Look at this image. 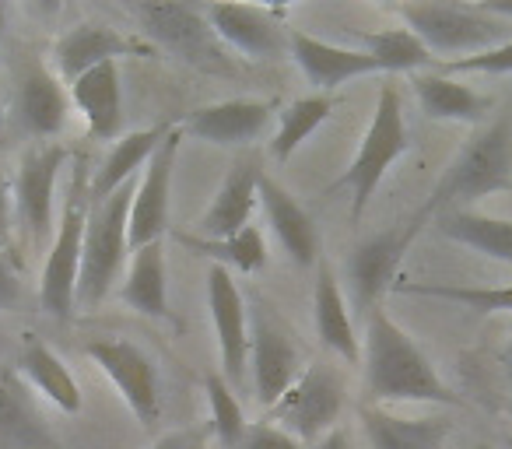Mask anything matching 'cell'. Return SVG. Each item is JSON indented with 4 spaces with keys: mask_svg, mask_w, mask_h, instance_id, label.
Here are the masks:
<instances>
[{
    "mask_svg": "<svg viewBox=\"0 0 512 449\" xmlns=\"http://www.w3.org/2000/svg\"><path fill=\"white\" fill-rule=\"evenodd\" d=\"M365 386L386 404H446L456 407L460 397L442 383L432 358L414 344V337L393 320L386 309H372L365 323Z\"/></svg>",
    "mask_w": 512,
    "mask_h": 449,
    "instance_id": "6da1fadb",
    "label": "cell"
},
{
    "mask_svg": "<svg viewBox=\"0 0 512 449\" xmlns=\"http://www.w3.org/2000/svg\"><path fill=\"white\" fill-rule=\"evenodd\" d=\"M505 190H512V113L491 120L456 151L418 214L428 221L432 214L463 211V204Z\"/></svg>",
    "mask_w": 512,
    "mask_h": 449,
    "instance_id": "7a4b0ae2",
    "label": "cell"
},
{
    "mask_svg": "<svg viewBox=\"0 0 512 449\" xmlns=\"http://www.w3.org/2000/svg\"><path fill=\"white\" fill-rule=\"evenodd\" d=\"M92 214V172L85 162L71 165L64 214H60L57 236L46 250L43 278H39V306L43 313L67 320L78 309V278H81V253H85V229Z\"/></svg>",
    "mask_w": 512,
    "mask_h": 449,
    "instance_id": "3957f363",
    "label": "cell"
},
{
    "mask_svg": "<svg viewBox=\"0 0 512 449\" xmlns=\"http://www.w3.org/2000/svg\"><path fill=\"white\" fill-rule=\"evenodd\" d=\"M137 179L116 190L106 200H92L85 229V253H81L78 309L92 313L109 299V288L120 281L123 260L130 253V204H134Z\"/></svg>",
    "mask_w": 512,
    "mask_h": 449,
    "instance_id": "277c9868",
    "label": "cell"
},
{
    "mask_svg": "<svg viewBox=\"0 0 512 449\" xmlns=\"http://www.w3.org/2000/svg\"><path fill=\"white\" fill-rule=\"evenodd\" d=\"M397 15L404 25L428 46L435 64L439 57L460 60L474 53L495 50L509 39V25L484 15L481 4H439V0H418V4H400Z\"/></svg>",
    "mask_w": 512,
    "mask_h": 449,
    "instance_id": "5b68a950",
    "label": "cell"
},
{
    "mask_svg": "<svg viewBox=\"0 0 512 449\" xmlns=\"http://www.w3.org/2000/svg\"><path fill=\"white\" fill-rule=\"evenodd\" d=\"M411 148V134H407V120H404V102H400V92L393 85L379 88L376 99V113H372V123L365 130L362 144H358L355 158L344 169V176L337 179L330 190H348L351 193V221H362L369 200L376 197L379 183L386 179L390 165L397 162L400 155H407Z\"/></svg>",
    "mask_w": 512,
    "mask_h": 449,
    "instance_id": "8992f818",
    "label": "cell"
},
{
    "mask_svg": "<svg viewBox=\"0 0 512 449\" xmlns=\"http://www.w3.org/2000/svg\"><path fill=\"white\" fill-rule=\"evenodd\" d=\"M130 15L144 25L151 39L183 64L204 67V71H228L221 43L207 22L204 8L197 4H176V0H137Z\"/></svg>",
    "mask_w": 512,
    "mask_h": 449,
    "instance_id": "52a82bcc",
    "label": "cell"
},
{
    "mask_svg": "<svg viewBox=\"0 0 512 449\" xmlns=\"http://www.w3.org/2000/svg\"><path fill=\"white\" fill-rule=\"evenodd\" d=\"M344 397H348V386H344L341 372L323 362H313L302 369V376L292 383V390L271 407V418L267 421L292 432L299 442H316L334 432L337 418L344 411Z\"/></svg>",
    "mask_w": 512,
    "mask_h": 449,
    "instance_id": "ba28073f",
    "label": "cell"
},
{
    "mask_svg": "<svg viewBox=\"0 0 512 449\" xmlns=\"http://www.w3.org/2000/svg\"><path fill=\"white\" fill-rule=\"evenodd\" d=\"M249 369H253V393L264 407L278 404L306 369L288 327L256 299L249 302Z\"/></svg>",
    "mask_w": 512,
    "mask_h": 449,
    "instance_id": "9c48e42d",
    "label": "cell"
},
{
    "mask_svg": "<svg viewBox=\"0 0 512 449\" xmlns=\"http://www.w3.org/2000/svg\"><path fill=\"white\" fill-rule=\"evenodd\" d=\"M67 162V148L57 141L29 148L18 162L15 183V218L22 221V229L29 232L36 250H50L53 243V190H57V176Z\"/></svg>",
    "mask_w": 512,
    "mask_h": 449,
    "instance_id": "30bf717a",
    "label": "cell"
},
{
    "mask_svg": "<svg viewBox=\"0 0 512 449\" xmlns=\"http://www.w3.org/2000/svg\"><path fill=\"white\" fill-rule=\"evenodd\" d=\"M85 355L116 386V393L134 411V418L144 428L155 425L158 414H162V400H158V372L151 358L123 337H95V341H88Z\"/></svg>",
    "mask_w": 512,
    "mask_h": 449,
    "instance_id": "8fae6325",
    "label": "cell"
},
{
    "mask_svg": "<svg viewBox=\"0 0 512 449\" xmlns=\"http://www.w3.org/2000/svg\"><path fill=\"white\" fill-rule=\"evenodd\" d=\"M425 218L414 214L407 225L390 232H379V236L365 239L362 246H355V253L348 257V285H351V302L358 309H379V299L386 295V288L397 281V271L404 264L407 250L418 239Z\"/></svg>",
    "mask_w": 512,
    "mask_h": 449,
    "instance_id": "7c38bea8",
    "label": "cell"
},
{
    "mask_svg": "<svg viewBox=\"0 0 512 449\" xmlns=\"http://www.w3.org/2000/svg\"><path fill=\"white\" fill-rule=\"evenodd\" d=\"M207 309H211L214 337H218L221 376L232 386H246L249 365V306L242 299L239 285L221 264L207 271Z\"/></svg>",
    "mask_w": 512,
    "mask_h": 449,
    "instance_id": "4fadbf2b",
    "label": "cell"
},
{
    "mask_svg": "<svg viewBox=\"0 0 512 449\" xmlns=\"http://www.w3.org/2000/svg\"><path fill=\"white\" fill-rule=\"evenodd\" d=\"M179 141H183V127H172L144 169V179L134 193V204H130V250L162 243L165 229H169L172 172H176Z\"/></svg>",
    "mask_w": 512,
    "mask_h": 449,
    "instance_id": "5bb4252c",
    "label": "cell"
},
{
    "mask_svg": "<svg viewBox=\"0 0 512 449\" xmlns=\"http://www.w3.org/2000/svg\"><path fill=\"white\" fill-rule=\"evenodd\" d=\"M278 102H256V99H228L204 106L186 116L179 127L183 134H193L197 141L218 144V148H242L267 134Z\"/></svg>",
    "mask_w": 512,
    "mask_h": 449,
    "instance_id": "9a60e30c",
    "label": "cell"
},
{
    "mask_svg": "<svg viewBox=\"0 0 512 449\" xmlns=\"http://www.w3.org/2000/svg\"><path fill=\"white\" fill-rule=\"evenodd\" d=\"M155 57V46L141 43V39H130L123 32L109 29V25H74L67 29L64 36L57 39V50H53V60H57V71L67 85L88 74L92 67L109 64V60H120V57Z\"/></svg>",
    "mask_w": 512,
    "mask_h": 449,
    "instance_id": "2e32d148",
    "label": "cell"
},
{
    "mask_svg": "<svg viewBox=\"0 0 512 449\" xmlns=\"http://www.w3.org/2000/svg\"><path fill=\"white\" fill-rule=\"evenodd\" d=\"M207 22H211L218 43L232 46L242 57L267 60L288 46L285 32H281L278 11L271 8H253V4H207L204 8Z\"/></svg>",
    "mask_w": 512,
    "mask_h": 449,
    "instance_id": "e0dca14e",
    "label": "cell"
},
{
    "mask_svg": "<svg viewBox=\"0 0 512 449\" xmlns=\"http://www.w3.org/2000/svg\"><path fill=\"white\" fill-rule=\"evenodd\" d=\"M288 50H292L295 64L306 74L309 85L320 88V95H330L334 88L365 78V74H383L369 53L351 50V46H334L327 39H316L299 29L288 32Z\"/></svg>",
    "mask_w": 512,
    "mask_h": 449,
    "instance_id": "ac0fdd59",
    "label": "cell"
},
{
    "mask_svg": "<svg viewBox=\"0 0 512 449\" xmlns=\"http://www.w3.org/2000/svg\"><path fill=\"white\" fill-rule=\"evenodd\" d=\"M260 162L256 158H239L232 165V172L225 176V183L218 186L214 200L207 204L204 218H200V232H204L211 243L221 239H232L235 232L249 229V218H253L256 204H260Z\"/></svg>",
    "mask_w": 512,
    "mask_h": 449,
    "instance_id": "d6986e66",
    "label": "cell"
},
{
    "mask_svg": "<svg viewBox=\"0 0 512 449\" xmlns=\"http://www.w3.org/2000/svg\"><path fill=\"white\" fill-rule=\"evenodd\" d=\"M71 102L81 109L88 123V134L95 141H120L123 134V88H120V64L92 67L71 85Z\"/></svg>",
    "mask_w": 512,
    "mask_h": 449,
    "instance_id": "ffe728a7",
    "label": "cell"
},
{
    "mask_svg": "<svg viewBox=\"0 0 512 449\" xmlns=\"http://www.w3.org/2000/svg\"><path fill=\"white\" fill-rule=\"evenodd\" d=\"M260 204H264L267 225L278 236V243L285 246V253L299 267H313L320 260V236L316 225L309 218V211L274 179H260Z\"/></svg>",
    "mask_w": 512,
    "mask_h": 449,
    "instance_id": "44dd1931",
    "label": "cell"
},
{
    "mask_svg": "<svg viewBox=\"0 0 512 449\" xmlns=\"http://www.w3.org/2000/svg\"><path fill=\"white\" fill-rule=\"evenodd\" d=\"M15 113L22 130H29L32 137H57L71 113V95L64 92L57 74L36 64L18 85Z\"/></svg>",
    "mask_w": 512,
    "mask_h": 449,
    "instance_id": "7402d4cb",
    "label": "cell"
},
{
    "mask_svg": "<svg viewBox=\"0 0 512 449\" xmlns=\"http://www.w3.org/2000/svg\"><path fill=\"white\" fill-rule=\"evenodd\" d=\"M313 316H316V334H320L323 348L334 351L337 358L358 365L362 362V341L355 334V323L348 313V299H344L341 285H337L334 271L327 264H320L313 288Z\"/></svg>",
    "mask_w": 512,
    "mask_h": 449,
    "instance_id": "603a6c76",
    "label": "cell"
},
{
    "mask_svg": "<svg viewBox=\"0 0 512 449\" xmlns=\"http://www.w3.org/2000/svg\"><path fill=\"white\" fill-rule=\"evenodd\" d=\"M15 369H18V376H22L25 383L39 393V397L50 400L57 411L81 414V386H78V379L71 376V369L64 365V358H60L50 344H43L39 337L29 334V341H25L22 358H18Z\"/></svg>",
    "mask_w": 512,
    "mask_h": 449,
    "instance_id": "cb8c5ba5",
    "label": "cell"
},
{
    "mask_svg": "<svg viewBox=\"0 0 512 449\" xmlns=\"http://www.w3.org/2000/svg\"><path fill=\"white\" fill-rule=\"evenodd\" d=\"M414 95L428 120L446 123H481L484 113L491 109V99L474 92L463 81L449 74H414Z\"/></svg>",
    "mask_w": 512,
    "mask_h": 449,
    "instance_id": "d4e9b609",
    "label": "cell"
},
{
    "mask_svg": "<svg viewBox=\"0 0 512 449\" xmlns=\"http://www.w3.org/2000/svg\"><path fill=\"white\" fill-rule=\"evenodd\" d=\"M172 127H151V130H134V134L120 137L113 144V151L106 155V162L95 169L92 176V200H106L116 190H123L127 183L137 179V169H148L151 155L158 151V144L165 141Z\"/></svg>",
    "mask_w": 512,
    "mask_h": 449,
    "instance_id": "484cf974",
    "label": "cell"
},
{
    "mask_svg": "<svg viewBox=\"0 0 512 449\" xmlns=\"http://www.w3.org/2000/svg\"><path fill=\"white\" fill-rule=\"evenodd\" d=\"M362 425L372 449H439L449 435V421L442 418H404L386 407H365Z\"/></svg>",
    "mask_w": 512,
    "mask_h": 449,
    "instance_id": "4316f807",
    "label": "cell"
},
{
    "mask_svg": "<svg viewBox=\"0 0 512 449\" xmlns=\"http://www.w3.org/2000/svg\"><path fill=\"white\" fill-rule=\"evenodd\" d=\"M123 302L144 316H169V271H165V246L151 243L130 253Z\"/></svg>",
    "mask_w": 512,
    "mask_h": 449,
    "instance_id": "83f0119b",
    "label": "cell"
},
{
    "mask_svg": "<svg viewBox=\"0 0 512 449\" xmlns=\"http://www.w3.org/2000/svg\"><path fill=\"white\" fill-rule=\"evenodd\" d=\"M439 232L481 257L512 264V218H491L481 211H446L439 214Z\"/></svg>",
    "mask_w": 512,
    "mask_h": 449,
    "instance_id": "f1b7e54d",
    "label": "cell"
},
{
    "mask_svg": "<svg viewBox=\"0 0 512 449\" xmlns=\"http://www.w3.org/2000/svg\"><path fill=\"white\" fill-rule=\"evenodd\" d=\"M0 442L22 449H50V435L25 393V379L18 376V369L4 365H0Z\"/></svg>",
    "mask_w": 512,
    "mask_h": 449,
    "instance_id": "f546056e",
    "label": "cell"
},
{
    "mask_svg": "<svg viewBox=\"0 0 512 449\" xmlns=\"http://www.w3.org/2000/svg\"><path fill=\"white\" fill-rule=\"evenodd\" d=\"M358 50L369 53L383 74H411V71H421V67L435 64L428 46L421 43L407 25H400V29H383V32H358Z\"/></svg>",
    "mask_w": 512,
    "mask_h": 449,
    "instance_id": "4dcf8cb0",
    "label": "cell"
},
{
    "mask_svg": "<svg viewBox=\"0 0 512 449\" xmlns=\"http://www.w3.org/2000/svg\"><path fill=\"white\" fill-rule=\"evenodd\" d=\"M334 109H337L334 95H306V99H295L292 106H285L281 109L278 130L271 134V155L278 162H288L320 130V123H327V116Z\"/></svg>",
    "mask_w": 512,
    "mask_h": 449,
    "instance_id": "1f68e13d",
    "label": "cell"
},
{
    "mask_svg": "<svg viewBox=\"0 0 512 449\" xmlns=\"http://www.w3.org/2000/svg\"><path fill=\"white\" fill-rule=\"evenodd\" d=\"M183 243L190 246L193 253L211 257L214 264H221V267L232 264L235 271H242V274H256L267 264V246H264V236H260L256 225L235 232L232 239H221V243H211V239H190V236H183Z\"/></svg>",
    "mask_w": 512,
    "mask_h": 449,
    "instance_id": "d6a6232c",
    "label": "cell"
},
{
    "mask_svg": "<svg viewBox=\"0 0 512 449\" xmlns=\"http://www.w3.org/2000/svg\"><path fill=\"white\" fill-rule=\"evenodd\" d=\"M397 292L404 295H425V299H446V302H460V306L474 309V313H512V285H428V281H418V285H397Z\"/></svg>",
    "mask_w": 512,
    "mask_h": 449,
    "instance_id": "836d02e7",
    "label": "cell"
},
{
    "mask_svg": "<svg viewBox=\"0 0 512 449\" xmlns=\"http://www.w3.org/2000/svg\"><path fill=\"white\" fill-rule=\"evenodd\" d=\"M204 390H207V404H211V435L218 439V449H232L249 425L246 414H242L239 397H235V390L225 383L221 372L207 376Z\"/></svg>",
    "mask_w": 512,
    "mask_h": 449,
    "instance_id": "e575fe53",
    "label": "cell"
},
{
    "mask_svg": "<svg viewBox=\"0 0 512 449\" xmlns=\"http://www.w3.org/2000/svg\"><path fill=\"white\" fill-rule=\"evenodd\" d=\"M442 74H512V43H502L495 50L474 53V57L442 60Z\"/></svg>",
    "mask_w": 512,
    "mask_h": 449,
    "instance_id": "d590c367",
    "label": "cell"
},
{
    "mask_svg": "<svg viewBox=\"0 0 512 449\" xmlns=\"http://www.w3.org/2000/svg\"><path fill=\"white\" fill-rule=\"evenodd\" d=\"M232 449H302V442L274 421H256V425H246L242 439Z\"/></svg>",
    "mask_w": 512,
    "mask_h": 449,
    "instance_id": "8d00e7d4",
    "label": "cell"
},
{
    "mask_svg": "<svg viewBox=\"0 0 512 449\" xmlns=\"http://www.w3.org/2000/svg\"><path fill=\"white\" fill-rule=\"evenodd\" d=\"M207 439H211V425L207 428H183V432L162 435L151 449H211L207 446Z\"/></svg>",
    "mask_w": 512,
    "mask_h": 449,
    "instance_id": "74e56055",
    "label": "cell"
},
{
    "mask_svg": "<svg viewBox=\"0 0 512 449\" xmlns=\"http://www.w3.org/2000/svg\"><path fill=\"white\" fill-rule=\"evenodd\" d=\"M18 299H22V281H18V271L11 267V260L0 253V313L18 306Z\"/></svg>",
    "mask_w": 512,
    "mask_h": 449,
    "instance_id": "f35d334b",
    "label": "cell"
},
{
    "mask_svg": "<svg viewBox=\"0 0 512 449\" xmlns=\"http://www.w3.org/2000/svg\"><path fill=\"white\" fill-rule=\"evenodd\" d=\"M11 221H15V193H11L8 176L0 169V253L11 243Z\"/></svg>",
    "mask_w": 512,
    "mask_h": 449,
    "instance_id": "ab89813d",
    "label": "cell"
},
{
    "mask_svg": "<svg viewBox=\"0 0 512 449\" xmlns=\"http://www.w3.org/2000/svg\"><path fill=\"white\" fill-rule=\"evenodd\" d=\"M481 11L491 18H498V22H505V25L512 22V0H484Z\"/></svg>",
    "mask_w": 512,
    "mask_h": 449,
    "instance_id": "60d3db41",
    "label": "cell"
},
{
    "mask_svg": "<svg viewBox=\"0 0 512 449\" xmlns=\"http://www.w3.org/2000/svg\"><path fill=\"white\" fill-rule=\"evenodd\" d=\"M316 449H348V435H344L341 428H334V432L316 442Z\"/></svg>",
    "mask_w": 512,
    "mask_h": 449,
    "instance_id": "b9f144b4",
    "label": "cell"
},
{
    "mask_svg": "<svg viewBox=\"0 0 512 449\" xmlns=\"http://www.w3.org/2000/svg\"><path fill=\"white\" fill-rule=\"evenodd\" d=\"M502 365H505V372H509V379H512V337H509V344H505V351H502Z\"/></svg>",
    "mask_w": 512,
    "mask_h": 449,
    "instance_id": "7bdbcfd3",
    "label": "cell"
},
{
    "mask_svg": "<svg viewBox=\"0 0 512 449\" xmlns=\"http://www.w3.org/2000/svg\"><path fill=\"white\" fill-rule=\"evenodd\" d=\"M4 15H8V8H4V4H0V29H4Z\"/></svg>",
    "mask_w": 512,
    "mask_h": 449,
    "instance_id": "ee69618b",
    "label": "cell"
},
{
    "mask_svg": "<svg viewBox=\"0 0 512 449\" xmlns=\"http://www.w3.org/2000/svg\"><path fill=\"white\" fill-rule=\"evenodd\" d=\"M474 449H495V446H488V442H481V446H474Z\"/></svg>",
    "mask_w": 512,
    "mask_h": 449,
    "instance_id": "f6af8a7d",
    "label": "cell"
},
{
    "mask_svg": "<svg viewBox=\"0 0 512 449\" xmlns=\"http://www.w3.org/2000/svg\"><path fill=\"white\" fill-rule=\"evenodd\" d=\"M211 449H218V446H211Z\"/></svg>",
    "mask_w": 512,
    "mask_h": 449,
    "instance_id": "bcb514c9",
    "label": "cell"
}]
</instances>
